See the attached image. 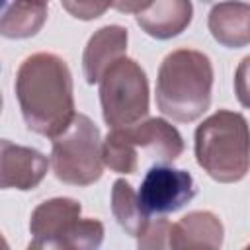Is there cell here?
<instances>
[{"label": "cell", "mask_w": 250, "mask_h": 250, "mask_svg": "<svg viewBox=\"0 0 250 250\" xmlns=\"http://www.w3.org/2000/svg\"><path fill=\"white\" fill-rule=\"evenodd\" d=\"M195 180L188 170L152 164L141 182L139 197L150 215H166L180 211L195 197Z\"/></svg>", "instance_id": "cell-6"}, {"label": "cell", "mask_w": 250, "mask_h": 250, "mask_svg": "<svg viewBox=\"0 0 250 250\" xmlns=\"http://www.w3.org/2000/svg\"><path fill=\"white\" fill-rule=\"evenodd\" d=\"M213 64L197 49H176L168 53L156 74V105L178 121L191 123L211 105Z\"/></svg>", "instance_id": "cell-2"}, {"label": "cell", "mask_w": 250, "mask_h": 250, "mask_svg": "<svg viewBox=\"0 0 250 250\" xmlns=\"http://www.w3.org/2000/svg\"><path fill=\"white\" fill-rule=\"evenodd\" d=\"M225 240V227L211 211H191L180 221L172 223L170 248H221Z\"/></svg>", "instance_id": "cell-12"}, {"label": "cell", "mask_w": 250, "mask_h": 250, "mask_svg": "<svg viewBox=\"0 0 250 250\" xmlns=\"http://www.w3.org/2000/svg\"><path fill=\"white\" fill-rule=\"evenodd\" d=\"M234 94L238 104L250 109V55H246L234 70Z\"/></svg>", "instance_id": "cell-20"}, {"label": "cell", "mask_w": 250, "mask_h": 250, "mask_svg": "<svg viewBox=\"0 0 250 250\" xmlns=\"http://www.w3.org/2000/svg\"><path fill=\"white\" fill-rule=\"evenodd\" d=\"M170 229L172 223L160 215L154 221H148L146 229L137 236V246L139 248H170Z\"/></svg>", "instance_id": "cell-18"}, {"label": "cell", "mask_w": 250, "mask_h": 250, "mask_svg": "<svg viewBox=\"0 0 250 250\" xmlns=\"http://www.w3.org/2000/svg\"><path fill=\"white\" fill-rule=\"evenodd\" d=\"M49 166H51V160H47V156L37 148L16 145L8 139L0 141L2 189L29 191L43 182Z\"/></svg>", "instance_id": "cell-9"}, {"label": "cell", "mask_w": 250, "mask_h": 250, "mask_svg": "<svg viewBox=\"0 0 250 250\" xmlns=\"http://www.w3.org/2000/svg\"><path fill=\"white\" fill-rule=\"evenodd\" d=\"M104 164L117 174H135L139 168V152L135 146L119 133V129H111L102 143Z\"/></svg>", "instance_id": "cell-16"}, {"label": "cell", "mask_w": 250, "mask_h": 250, "mask_svg": "<svg viewBox=\"0 0 250 250\" xmlns=\"http://www.w3.org/2000/svg\"><path fill=\"white\" fill-rule=\"evenodd\" d=\"M111 213L117 225L135 238L141 236L150 221V213L143 207L139 191H135L133 186L121 178L115 180L111 188Z\"/></svg>", "instance_id": "cell-15"}, {"label": "cell", "mask_w": 250, "mask_h": 250, "mask_svg": "<svg viewBox=\"0 0 250 250\" xmlns=\"http://www.w3.org/2000/svg\"><path fill=\"white\" fill-rule=\"evenodd\" d=\"M195 160L219 184H236L250 170V125L232 109H219L203 119L193 135Z\"/></svg>", "instance_id": "cell-3"}, {"label": "cell", "mask_w": 250, "mask_h": 250, "mask_svg": "<svg viewBox=\"0 0 250 250\" xmlns=\"http://www.w3.org/2000/svg\"><path fill=\"white\" fill-rule=\"evenodd\" d=\"M193 18L191 0H154L137 14V25L154 39H172L188 29Z\"/></svg>", "instance_id": "cell-13"}, {"label": "cell", "mask_w": 250, "mask_h": 250, "mask_svg": "<svg viewBox=\"0 0 250 250\" xmlns=\"http://www.w3.org/2000/svg\"><path fill=\"white\" fill-rule=\"evenodd\" d=\"M102 135L98 125L84 113L51 139V168L59 182L68 186H92L104 174Z\"/></svg>", "instance_id": "cell-4"}, {"label": "cell", "mask_w": 250, "mask_h": 250, "mask_svg": "<svg viewBox=\"0 0 250 250\" xmlns=\"http://www.w3.org/2000/svg\"><path fill=\"white\" fill-rule=\"evenodd\" d=\"M152 2L154 0H113L111 8H115L121 14H135L137 16V14L145 12Z\"/></svg>", "instance_id": "cell-21"}, {"label": "cell", "mask_w": 250, "mask_h": 250, "mask_svg": "<svg viewBox=\"0 0 250 250\" xmlns=\"http://www.w3.org/2000/svg\"><path fill=\"white\" fill-rule=\"evenodd\" d=\"M25 127L43 137L59 135L74 117V86L66 61L39 51L25 57L14 80Z\"/></svg>", "instance_id": "cell-1"}, {"label": "cell", "mask_w": 250, "mask_h": 250, "mask_svg": "<svg viewBox=\"0 0 250 250\" xmlns=\"http://www.w3.org/2000/svg\"><path fill=\"white\" fill-rule=\"evenodd\" d=\"M47 0H12L2 14L0 33L6 39H27L47 21Z\"/></svg>", "instance_id": "cell-14"}, {"label": "cell", "mask_w": 250, "mask_h": 250, "mask_svg": "<svg viewBox=\"0 0 250 250\" xmlns=\"http://www.w3.org/2000/svg\"><path fill=\"white\" fill-rule=\"evenodd\" d=\"M98 84L102 117L107 127H127L148 115V78L135 59L125 55L111 62Z\"/></svg>", "instance_id": "cell-5"}, {"label": "cell", "mask_w": 250, "mask_h": 250, "mask_svg": "<svg viewBox=\"0 0 250 250\" xmlns=\"http://www.w3.org/2000/svg\"><path fill=\"white\" fill-rule=\"evenodd\" d=\"M207 27L213 39L227 49L250 45V4L242 0H223L211 6Z\"/></svg>", "instance_id": "cell-11"}, {"label": "cell", "mask_w": 250, "mask_h": 250, "mask_svg": "<svg viewBox=\"0 0 250 250\" xmlns=\"http://www.w3.org/2000/svg\"><path fill=\"white\" fill-rule=\"evenodd\" d=\"M129 31L123 25H104L92 33L82 53V72L88 84H98L105 68L127 55Z\"/></svg>", "instance_id": "cell-10"}, {"label": "cell", "mask_w": 250, "mask_h": 250, "mask_svg": "<svg viewBox=\"0 0 250 250\" xmlns=\"http://www.w3.org/2000/svg\"><path fill=\"white\" fill-rule=\"evenodd\" d=\"M82 205L72 197H53L31 211L29 248H62L66 236L80 221Z\"/></svg>", "instance_id": "cell-7"}, {"label": "cell", "mask_w": 250, "mask_h": 250, "mask_svg": "<svg viewBox=\"0 0 250 250\" xmlns=\"http://www.w3.org/2000/svg\"><path fill=\"white\" fill-rule=\"evenodd\" d=\"M47 2H49V0H47Z\"/></svg>", "instance_id": "cell-22"}, {"label": "cell", "mask_w": 250, "mask_h": 250, "mask_svg": "<svg viewBox=\"0 0 250 250\" xmlns=\"http://www.w3.org/2000/svg\"><path fill=\"white\" fill-rule=\"evenodd\" d=\"M119 133L156 164H172L184 152V139L180 131L162 117H145L133 125L117 127Z\"/></svg>", "instance_id": "cell-8"}, {"label": "cell", "mask_w": 250, "mask_h": 250, "mask_svg": "<svg viewBox=\"0 0 250 250\" xmlns=\"http://www.w3.org/2000/svg\"><path fill=\"white\" fill-rule=\"evenodd\" d=\"M104 242V225L98 219L86 217L74 225V229L70 230V234L64 240L62 250H92L98 248Z\"/></svg>", "instance_id": "cell-17"}, {"label": "cell", "mask_w": 250, "mask_h": 250, "mask_svg": "<svg viewBox=\"0 0 250 250\" xmlns=\"http://www.w3.org/2000/svg\"><path fill=\"white\" fill-rule=\"evenodd\" d=\"M61 6L72 18L92 21L102 18L113 6V0H61Z\"/></svg>", "instance_id": "cell-19"}]
</instances>
